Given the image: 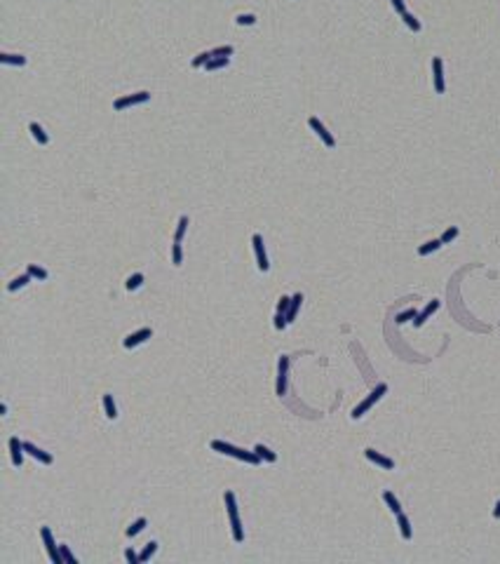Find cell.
Here are the masks:
<instances>
[{"label": "cell", "mask_w": 500, "mask_h": 564, "mask_svg": "<svg viewBox=\"0 0 500 564\" xmlns=\"http://www.w3.org/2000/svg\"><path fill=\"white\" fill-rule=\"evenodd\" d=\"M212 449H214V452H221V454H226V456H232V459L247 461V463H251V466H258V463H261V456H258L256 452H244V449L235 447V444H228V442L214 440L212 442Z\"/></svg>", "instance_id": "6da1fadb"}, {"label": "cell", "mask_w": 500, "mask_h": 564, "mask_svg": "<svg viewBox=\"0 0 500 564\" xmlns=\"http://www.w3.org/2000/svg\"><path fill=\"white\" fill-rule=\"evenodd\" d=\"M226 508H228V517H230V527H232V539L242 543L244 533H242V522H240L238 515V503H235V494L232 491H226Z\"/></svg>", "instance_id": "7a4b0ae2"}, {"label": "cell", "mask_w": 500, "mask_h": 564, "mask_svg": "<svg viewBox=\"0 0 500 564\" xmlns=\"http://www.w3.org/2000/svg\"><path fill=\"white\" fill-rule=\"evenodd\" d=\"M385 392H388V386H385V383H378V386H376V390H373L371 395H369V398H366L364 402H362V405H357V407L352 409V418H362V416L366 414V411L371 409V407L376 405V402H378L380 398H383Z\"/></svg>", "instance_id": "3957f363"}, {"label": "cell", "mask_w": 500, "mask_h": 564, "mask_svg": "<svg viewBox=\"0 0 500 564\" xmlns=\"http://www.w3.org/2000/svg\"><path fill=\"white\" fill-rule=\"evenodd\" d=\"M40 536H43V541H45V548H47V555H49V559H52V562H54V564L64 562V557H61L59 548H56L54 539H52V531H49V527H43V529H40Z\"/></svg>", "instance_id": "277c9868"}, {"label": "cell", "mask_w": 500, "mask_h": 564, "mask_svg": "<svg viewBox=\"0 0 500 564\" xmlns=\"http://www.w3.org/2000/svg\"><path fill=\"white\" fill-rule=\"evenodd\" d=\"M148 99H151V94L148 92H136V94H129V97H122V99H117L115 104V110H125V108H129V106H136V104H146Z\"/></svg>", "instance_id": "5b68a950"}, {"label": "cell", "mask_w": 500, "mask_h": 564, "mask_svg": "<svg viewBox=\"0 0 500 564\" xmlns=\"http://www.w3.org/2000/svg\"><path fill=\"white\" fill-rule=\"evenodd\" d=\"M287 369H289V357L282 355L280 362H277V388H275V392L280 398L287 392Z\"/></svg>", "instance_id": "8992f818"}, {"label": "cell", "mask_w": 500, "mask_h": 564, "mask_svg": "<svg viewBox=\"0 0 500 564\" xmlns=\"http://www.w3.org/2000/svg\"><path fill=\"white\" fill-rule=\"evenodd\" d=\"M308 125H310V127H312V132H315V134H317L319 139L324 141V146H329V148H334V146H336V139L329 134V132H327V127H324V125L319 123V118H310V120H308Z\"/></svg>", "instance_id": "52a82bcc"}, {"label": "cell", "mask_w": 500, "mask_h": 564, "mask_svg": "<svg viewBox=\"0 0 500 564\" xmlns=\"http://www.w3.org/2000/svg\"><path fill=\"white\" fill-rule=\"evenodd\" d=\"M251 245H254V251H256V264H258V268L266 273V270L270 268V264H268V257H266V249H263V238L256 233L254 238H251Z\"/></svg>", "instance_id": "ba28073f"}, {"label": "cell", "mask_w": 500, "mask_h": 564, "mask_svg": "<svg viewBox=\"0 0 500 564\" xmlns=\"http://www.w3.org/2000/svg\"><path fill=\"white\" fill-rule=\"evenodd\" d=\"M432 73H434V90H437L439 94H444L446 82H444V68H442V59H439V57H434V59H432Z\"/></svg>", "instance_id": "9c48e42d"}, {"label": "cell", "mask_w": 500, "mask_h": 564, "mask_svg": "<svg viewBox=\"0 0 500 564\" xmlns=\"http://www.w3.org/2000/svg\"><path fill=\"white\" fill-rule=\"evenodd\" d=\"M151 336H153V329H151V327H143V329L134 331V334H129V336L125 339V348H134V346L143 344V341H146V339H151Z\"/></svg>", "instance_id": "30bf717a"}, {"label": "cell", "mask_w": 500, "mask_h": 564, "mask_svg": "<svg viewBox=\"0 0 500 564\" xmlns=\"http://www.w3.org/2000/svg\"><path fill=\"white\" fill-rule=\"evenodd\" d=\"M24 442H19V437H10V454H12V463L17 468L24 463Z\"/></svg>", "instance_id": "8fae6325"}, {"label": "cell", "mask_w": 500, "mask_h": 564, "mask_svg": "<svg viewBox=\"0 0 500 564\" xmlns=\"http://www.w3.org/2000/svg\"><path fill=\"white\" fill-rule=\"evenodd\" d=\"M364 454H366V459H369V461H373L376 466L385 468V470H392V468H395V461L388 459V456H383V454H378L376 449H366Z\"/></svg>", "instance_id": "7c38bea8"}, {"label": "cell", "mask_w": 500, "mask_h": 564, "mask_svg": "<svg viewBox=\"0 0 500 564\" xmlns=\"http://www.w3.org/2000/svg\"><path fill=\"white\" fill-rule=\"evenodd\" d=\"M24 449L26 452H28L31 456H33V459L36 461H40V463H45V466H49V463H52V454H47V452H43V449H38L36 444H31V442H24Z\"/></svg>", "instance_id": "4fadbf2b"}, {"label": "cell", "mask_w": 500, "mask_h": 564, "mask_svg": "<svg viewBox=\"0 0 500 564\" xmlns=\"http://www.w3.org/2000/svg\"><path fill=\"white\" fill-rule=\"evenodd\" d=\"M437 308H439V301H430V303H427V306L423 308L421 313H418V315L414 318V325H416V327H423V325H425V320L430 318V315H432L434 311H437Z\"/></svg>", "instance_id": "5bb4252c"}, {"label": "cell", "mask_w": 500, "mask_h": 564, "mask_svg": "<svg viewBox=\"0 0 500 564\" xmlns=\"http://www.w3.org/2000/svg\"><path fill=\"white\" fill-rule=\"evenodd\" d=\"M28 129H31V134H33V139H36L38 144H40V146H47V144H49V136L45 134V129L40 127L38 123H31V125H28Z\"/></svg>", "instance_id": "9a60e30c"}, {"label": "cell", "mask_w": 500, "mask_h": 564, "mask_svg": "<svg viewBox=\"0 0 500 564\" xmlns=\"http://www.w3.org/2000/svg\"><path fill=\"white\" fill-rule=\"evenodd\" d=\"M31 277H33V275H31L28 270H26L24 275H19L17 280H12V282H10V285H7V292H17V289L26 287V285H28V282H31Z\"/></svg>", "instance_id": "2e32d148"}, {"label": "cell", "mask_w": 500, "mask_h": 564, "mask_svg": "<svg viewBox=\"0 0 500 564\" xmlns=\"http://www.w3.org/2000/svg\"><path fill=\"white\" fill-rule=\"evenodd\" d=\"M383 501L388 503V508H390L395 515H399V513H402V505H399V501H397V496L392 494V491H383Z\"/></svg>", "instance_id": "e0dca14e"}, {"label": "cell", "mask_w": 500, "mask_h": 564, "mask_svg": "<svg viewBox=\"0 0 500 564\" xmlns=\"http://www.w3.org/2000/svg\"><path fill=\"white\" fill-rule=\"evenodd\" d=\"M301 301H303V294H301V292H299V294H293V296H291V306H289V311L284 313V315H287V320H289V322H291V320L296 318V313H299Z\"/></svg>", "instance_id": "ac0fdd59"}, {"label": "cell", "mask_w": 500, "mask_h": 564, "mask_svg": "<svg viewBox=\"0 0 500 564\" xmlns=\"http://www.w3.org/2000/svg\"><path fill=\"white\" fill-rule=\"evenodd\" d=\"M442 245H444L442 240H430V242H425V245L418 247V254H421V257H427V254H432V251L439 249Z\"/></svg>", "instance_id": "d6986e66"}, {"label": "cell", "mask_w": 500, "mask_h": 564, "mask_svg": "<svg viewBox=\"0 0 500 564\" xmlns=\"http://www.w3.org/2000/svg\"><path fill=\"white\" fill-rule=\"evenodd\" d=\"M0 64H10V66H24L26 57L21 54H0Z\"/></svg>", "instance_id": "ffe728a7"}, {"label": "cell", "mask_w": 500, "mask_h": 564, "mask_svg": "<svg viewBox=\"0 0 500 564\" xmlns=\"http://www.w3.org/2000/svg\"><path fill=\"white\" fill-rule=\"evenodd\" d=\"M397 522H399V531H402V536L409 541L411 539V522H409V517L399 513V515H397Z\"/></svg>", "instance_id": "44dd1931"}, {"label": "cell", "mask_w": 500, "mask_h": 564, "mask_svg": "<svg viewBox=\"0 0 500 564\" xmlns=\"http://www.w3.org/2000/svg\"><path fill=\"white\" fill-rule=\"evenodd\" d=\"M258 456H261V461H268V463H275L277 461V454L275 452H270L268 447H263V444H256V449H254Z\"/></svg>", "instance_id": "7402d4cb"}, {"label": "cell", "mask_w": 500, "mask_h": 564, "mask_svg": "<svg viewBox=\"0 0 500 564\" xmlns=\"http://www.w3.org/2000/svg\"><path fill=\"white\" fill-rule=\"evenodd\" d=\"M228 62H230L228 57H214V59H212V62H209L204 68H207V71H219V68H226Z\"/></svg>", "instance_id": "603a6c76"}, {"label": "cell", "mask_w": 500, "mask_h": 564, "mask_svg": "<svg viewBox=\"0 0 500 564\" xmlns=\"http://www.w3.org/2000/svg\"><path fill=\"white\" fill-rule=\"evenodd\" d=\"M141 282H143V273H134V275H129V277H127L125 287H127L129 292H134V289L141 287Z\"/></svg>", "instance_id": "cb8c5ba5"}, {"label": "cell", "mask_w": 500, "mask_h": 564, "mask_svg": "<svg viewBox=\"0 0 500 564\" xmlns=\"http://www.w3.org/2000/svg\"><path fill=\"white\" fill-rule=\"evenodd\" d=\"M104 409H106V416H108V418H115V416H117V409H115V402H113V395H104Z\"/></svg>", "instance_id": "d4e9b609"}, {"label": "cell", "mask_w": 500, "mask_h": 564, "mask_svg": "<svg viewBox=\"0 0 500 564\" xmlns=\"http://www.w3.org/2000/svg\"><path fill=\"white\" fill-rule=\"evenodd\" d=\"M155 550H158V543L155 541H151V543H146V548H143V552L139 555V562H148V559L155 555Z\"/></svg>", "instance_id": "484cf974"}, {"label": "cell", "mask_w": 500, "mask_h": 564, "mask_svg": "<svg viewBox=\"0 0 500 564\" xmlns=\"http://www.w3.org/2000/svg\"><path fill=\"white\" fill-rule=\"evenodd\" d=\"M186 228H188V216H181L177 226V233H174V242H181L183 235H186Z\"/></svg>", "instance_id": "4316f807"}, {"label": "cell", "mask_w": 500, "mask_h": 564, "mask_svg": "<svg viewBox=\"0 0 500 564\" xmlns=\"http://www.w3.org/2000/svg\"><path fill=\"white\" fill-rule=\"evenodd\" d=\"M402 19H404V24L409 26V29H411V31H414V33H418V31H421V21H418V19H416L414 14L404 12V14H402Z\"/></svg>", "instance_id": "83f0119b"}, {"label": "cell", "mask_w": 500, "mask_h": 564, "mask_svg": "<svg viewBox=\"0 0 500 564\" xmlns=\"http://www.w3.org/2000/svg\"><path fill=\"white\" fill-rule=\"evenodd\" d=\"M171 264H174V266H181V264H183L181 242H174V247H171Z\"/></svg>", "instance_id": "f1b7e54d"}, {"label": "cell", "mask_w": 500, "mask_h": 564, "mask_svg": "<svg viewBox=\"0 0 500 564\" xmlns=\"http://www.w3.org/2000/svg\"><path fill=\"white\" fill-rule=\"evenodd\" d=\"M31 273V275L36 277V280H47V270L45 268H40V266H36V264H28V268H26Z\"/></svg>", "instance_id": "f546056e"}, {"label": "cell", "mask_w": 500, "mask_h": 564, "mask_svg": "<svg viewBox=\"0 0 500 564\" xmlns=\"http://www.w3.org/2000/svg\"><path fill=\"white\" fill-rule=\"evenodd\" d=\"M212 59H214V54H212V52H202V54H197L195 59H193V66H195V68L207 66V64L212 62Z\"/></svg>", "instance_id": "4dcf8cb0"}, {"label": "cell", "mask_w": 500, "mask_h": 564, "mask_svg": "<svg viewBox=\"0 0 500 564\" xmlns=\"http://www.w3.org/2000/svg\"><path fill=\"white\" fill-rule=\"evenodd\" d=\"M143 527H146V517H139V520H136L134 524L127 529V536H129V539H132V536H136L139 531H143Z\"/></svg>", "instance_id": "1f68e13d"}, {"label": "cell", "mask_w": 500, "mask_h": 564, "mask_svg": "<svg viewBox=\"0 0 500 564\" xmlns=\"http://www.w3.org/2000/svg\"><path fill=\"white\" fill-rule=\"evenodd\" d=\"M416 308H406V311H402V313L397 315V322H399V325H404V322H409V320H414L416 318Z\"/></svg>", "instance_id": "d6a6232c"}, {"label": "cell", "mask_w": 500, "mask_h": 564, "mask_svg": "<svg viewBox=\"0 0 500 564\" xmlns=\"http://www.w3.org/2000/svg\"><path fill=\"white\" fill-rule=\"evenodd\" d=\"M458 238V228L456 226H451V228H446L444 231V235H442V242H444V245H449V242H451V240H456Z\"/></svg>", "instance_id": "836d02e7"}, {"label": "cell", "mask_w": 500, "mask_h": 564, "mask_svg": "<svg viewBox=\"0 0 500 564\" xmlns=\"http://www.w3.org/2000/svg\"><path fill=\"white\" fill-rule=\"evenodd\" d=\"M59 552H61V557H64V562H68V564H78V559L73 557V552L68 550V546H59Z\"/></svg>", "instance_id": "e575fe53"}, {"label": "cell", "mask_w": 500, "mask_h": 564, "mask_svg": "<svg viewBox=\"0 0 500 564\" xmlns=\"http://www.w3.org/2000/svg\"><path fill=\"white\" fill-rule=\"evenodd\" d=\"M235 49L230 47V45H221V47H216V49H212V54L214 57H230Z\"/></svg>", "instance_id": "d590c367"}, {"label": "cell", "mask_w": 500, "mask_h": 564, "mask_svg": "<svg viewBox=\"0 0 500 564\" xmlns=\"http://www.w3.org/2000/svg\"><path fill=\"white\" fill-rule=\"evenodd\" d=\"M238 24L240 26H251V24H256V17H254V14H240Z\"/></svg>", "instance_id": "8d00e7d4"}, {"label": "cell", "mask_w": 500, "mask_h": 564, "mask_svg": "<svg viewBox=\"0 0 500 564\" xmlns=\"http://www.w3.org/2000/svg\"><path fill=\"white\" fill-rule=\"evenodd\" d=\"M289 306H291V299H289V296H282V299L277 301V313H287Z\"/></svg>", "instance_id": "74e56055"}, {"label": "cell", "mask_w": 500, "mask_h": 564, "mask_svg": "<svg viewBox=\"0 0 500 564\" xmlns=\"http://www.w3.org/2000/svg\"><path fill=\"white\" fill-rule=\"evenodd\" d=\"M287 322H289V320H287V315H284V313L275 315V327H277V329H284V327H287Z\"/></svg>", "instance_id": "f35d334b"}, {"label": "cell", "mask_w": 500, "mask_h": 564, "mask_svg": "<svg viewBox=\"0 0 500 564\" xmlns=\"http://www.w3.org/2000/svg\"><path fill=\"white\" fill-rule=\"evenodd\" d=\"M125 559H127L129 564H136V562H139V555H136L132 548H127V550H125Z\"/></svg>", "instance_id": "ab89813d"}, {"label": "cell", "mask_w": 500, "mask_h": 564, "mask_svg": "<svg viewBox=\"0 0 500 564\" xmlns=\"http://www.w3.org/2000/svg\"><path fill=\"white\" fill-rule=\"evenodd\" d=\"M390 3H392V7H395V10H397L399 14H404V12H406V7H404V0H390Z\"/></svg>", "instance_id": "60d3db41"}, {"label": "cell", "mask_w": 500, "mask_h": 564, "mask_svg": "<svg viewBox=\"0 0 500 564\" xmlns=\"http://www.w3.org/2000/svg\"><path fill=\"white\" fill-rule=\"evenodd\" d=\"M493 517H495V520H500V501L495 503V508H493Z\"/></svg>", "instance_id": "b9f144b4"}]
</instances>
